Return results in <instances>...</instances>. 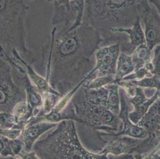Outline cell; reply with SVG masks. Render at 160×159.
Listing matches in <instances>:
<instances>
[{"label":"cell","instance_id":"ffe728a7","mask_svg":"<svg viewBox=\"0 0 160 159\" xmlns=\"http://www.w3.org/2000/svg\"><path fill=\"white\" fill-rule=\"evenodd\" d=\"M108 90L107 107L115 114L118 115L120 111V97L119 87L116 83L110 84L106 86Z\"/></svg>","mask_w":160,"mask_h":159},{"label":"cell","instance_id":"44dd1931","mask_svg":"<svg viewBox=\"0 0 160 159\" xmlns=\"http://www.w3.org/2000/svg\"><path fill=\"white\" fill-rule=\"evenodd\" d=\"M114 75H108L106 76L96 77L90 81H86L82 86L88 89H98L105 86L114 83Z\"/></svg>","mask_w":160,"mask_h":159},{"label":"cell","instance_id":"52a82bcc","mask_svg":"<svg viewBox=\"0 0 160 159\" xmlns=\"http://www.w3.org/2000/svg\"><path fill=\"white\" fill-rule=\"evenodd\" d=\"M53 3L54 13L52 25L70 27L69 31L79 27L82 23L85 0H47Z\"/></svg>","mask_w":160,"mask_h":159},{"label":"cell","instance_id":"9a60e30c","mask_svg":"<svg viewBox=\"0 0 160 159\" xmlns=\"http://www.w3.org/2000/svg\"><path fill=\"white\" fill-rule=\"evenodd\" d=\"M1 150L0 156L4 159H19L23 150V142L22 136L16 139H11L0 135Z\"/></svg>","mask_w":160,"mask_h":159},{"label":"cell","instance_id":"f546056e","mask_svg":"<svg viewBox=\"0 0 160 159\" xmlns=\"http://www.w3.org/2000/svg\"><path fill=\"white\" fill-rule=\"evenodd\" d=\"M1 142H0V152H1Z\"/></svg>","mask_w":160,"mask_h":159},{"label":"cell","instance_id":"f1b7e54d","mask_svg":"<svg viewBox=\"0 0 160 159\" xmlns=\"http://www.w3.org/2000/svg\"><path fill=\"white\" fill-rule=\"evenodd\" d=\"M149 3L153 4L160 15V0H148Z\"/></svg>","mask_w":160,"mask_h":159},{"label":"cell","instance_id":"8992f818","mask_svg":"<svg viewBox=\"0 0 160 159\" xmlns=\"http://www.w3.org/2000/svg\"><path fill=\"white\" fill-rule=\"evenodd\" d=\"M24 74L0 55V112L12 113L17 104L27 101L23 85Z\"/></svg>","mask_w":160,"mask_h":159},{"label":"cell","instance_id":"cb8c5ba5","mask_svg":"<svg viewBox=\"0 0 160 159\" xmlns=\"http://www.w3.org/2000/svg\"><path fill=\"white\" fill-rule=\"evenodd\" d=\"M151 62L153 69L150 73L157 75L160 79V44L154 47L153 59Z\"/></svg>","mask_w":160,"mask_h":159},{"label":"cell","instance_id":"d4e9b609","mask_svg":"<svg viewBox=\"0 0 160 159\" xmlns=\"http://www.w3.org/2000/svg\"><path fill=\"white\" fill-rule=\"evenodd\" d=\"M0 55L1 56L6 60L8 63H10L12 66L15 67L17 69H18L21 73H26L25 68L24 66L20 65V64L17 63L7 53V52L5 50L4 47L2 46V45L0 44Z\"/></svg>","mask_w":160,"mask_h":159},{"label":"cell","instance_id":"5bb4252c","mask_svg":"<svg viewBox=\"0 0 160 159\" xmlns=\"http://www.w3.org/2000/svg\"><path fill=\"white\" fill-rule=\"evenodd\" d=\"M111 33H126L129 36V46L132 49L142 44L146 43L144 31L141 26L140 18H138L134 22L133 25L130 28H113L110 29Z\"/></svg>","mask_w":160,"mask_h":159},{"label":"cell","instance_id":"603a6c76","mask_svg":"<svg viewBox=\"0 0 160 159\" xmlns=\"http://www.w3.org/2000/svg\"><path fill=\"white\" fill-rule=\"evenodd\" d=\"M0 127L6 129H18L22 131L24 129L16 122L13 114L9 112H0Z\"/></svg>","mask_w":160,"mask_h":159},{"label":"cell","instance_id":"7402d4cb","mask_svg":"<svg viewBox=\"0 0 160 159\" xmlns=\"http://www.w3.org/2000/svg\"><path fill=\"white\" fill-rule=\"evenodd\" d=\"M131 81L136 86L142 88H154L160 90V78L156 75H153L151 77H144L142 79L132 80Z\"/></svg>","mask_w":160,"mask_h":159},{"label":"cell","instance_id":"484cf974","mask_svg":"<svg viewBox=\"0 0 160 159\" xmlns=\"http://www.w3.org/2000/svg\"><path fill=\"white\" fill-rule=\"evenodd\" d=\"M22 131L18 129H6L0 127V135L9 139H14L19 138L22 135Z\"/></svg>","mask_w":160,"mask_h":159},{"label":"cell","instance_id":"30bf717a","mask_svg":"<svg viewBox=\"0 0 160 159\" xmlns=\"http://www.w3.org/2000/svg\"><path fill=\"white\" fill-rule=\"evenodd\" d=\"M120 111L118 117L122 122V130L117 133H108L112 135H126L138 139H145L149 135L147 131L137 124L133 123L128 116V106L122 91H120ZM106 133V132H105Z\"/></svg>","mask_w":160,"mask_h":159},{"label":"cell","instance_id":"2e32d148","mask_svg":"<svg viewBox=\"0 0 160 159\" xmlns=\"http://www.w3.org/2000/svg\"><path fill=\"white\" fill-rule=\"evenodd\" d=\"M23 85L27 95V102L32 108L35 115L43 104L44 99L41 95L42 94L33 85L27 73L24 74L23 76Z\"/></svg>","mask_w":160,"mask_h":159},{"label":"cell","instance_id":"7c38bea8","mask_svg":"<svg viewBox=\"0 0 160 159\" xmlns=\"http://www.w3.org/2000/svg\"><path fill=\"white\" fill-rule=\"evenodd\" d=\"M11 56L17 63H19L20 65L24 66L26 69V73L28 77L32 81L33 85L37 87L40 93L42 94L43 95L49 93L60 95V93L58 92L51 87L49 82L46 78H44L40 75L37 72H36L33 69L32 65L28 63L22 57L20 53H19V52L16 49H13L12 51Z\"/></svg>","mask_w":160,"mask_h":159},{"label":"cell","instance_id":"8fae6325","mask_svg":"<svg viewBox=\"0 0 160 159\" xmlns=\"http://www.w3.org/2000/svg\"><path fill=\"white\" fill-rule=\"evenodd\" d=\"M160 93V90H156L153 96L148 98L145 94L143 88L138 86L136 87L134 95L130 100L133 105L134 111L128 114L130 119L133 123L138 124L153 102L159 98Z\"/></svg>","mask_w":160,"mask_h":159},{"label":"cell","instance_id":"4fadbf2b","mask_svg":"<svg viewBox=\"0 0 160 159\" xmlns=\"http://www.w3.org/2000/svg\"><path fill=\"white\" fill-rule=\"evenodd\" d=\"M58 123H53L47 121H40L26 126L22 132V138L23 142V150L30 152L33 150L35 142L40 136L50 129L56 127Z\"/></svg>","mask_w":160,"mask_h":159},{"label":"cell","instance_id":"e0dca14e","mask_svg":"<svg viewBox=\"0 0 160 159\" xmlns=\"http://www.w3.org/2000/svg\"><path fill=\"white\" fill-rule=\"evenodd\" d=\"M134 71V66L132 56L123 52L120 53L117 64L114 83H117Z\"/></svg>","mask_w":160,"mask_h":159},{"label":"cell","instance_id":"ba28073f","mask_svg":"<svg viewBox=\"0 0 160 159\" xmlns=\"http://www.w3.org/2000/svg\"><path fill=\"white\" fill-rule=\"evenodd\" d=\"M121 52V43L99 47L95 52L96 65L89 73L94 77L115 75Z\"/></svg>","mask_w":160,"mask_h":159},{"label":"cell","instance_id":"4316f807","mask_svg":"<svg viewBox=\"0 0 160 159\" xmlns=\"http://www.w3.org/2000/svg\"><path fill=\"white\" fill-rule=\"evenodd\" d=\"M116 84L122 87L131 98L134 95L136 87L137 86L134 85L131 80H121Z\"/></svg>","mask_w":160,"mask_h":159},{"label":"cell","instance_id":"ac0fdd59","mask_svg":"<svg viewBox=\"0 0 160 159\" xmlns=\"http://www.w3.org/2000/svg\"><path fill=\"white\" fill-rule=\"evenodd\" d=\"M151 51L147 43L142 44L134 49L132 55L134 71L140 69L151 63Z\"/></svg>","mask_w":160,"mask_h":159},{"label":"cell","instance_id":"9c48e42d","mask_svg":"<svg viewBox=\"0 0 160 159\" xmlns=\"http://www.w3.org/2000/svg\"><path fill=\"white\" fill-rule=\"evenodd\" d=\"M145 25V36L148 47L152 50L160 44V15L155 7L148 3L140 15Z\"/></svg>","mask_w":160,"mask_h":159},{"label":"cell","instance_id":"7a4b0ae2","mask_svg":"<svg viewBox=\"0 0 160 159\" xmlns=\"http://www.w3.org/2000/svg\"><path fill=\"white\" fill-rule=\"evenodd\" d=\"M149 3L148 0H85L82 22L109 39L113 28H130Z\"/></svg>","mask_w":160,"mask_h":159},{"label":"cell","instance_id":"5b68a950","mask_svg":"<svg viewBox=\"0 0 160 159\" xmlns=\"http://www.w3.org/2000/svg\"><path fill=\"white\" fill-rule=\"evenodd\" d=\"M80 124L95 131H102L108 133L120 132L122 122L118 115L107 106L92 103L84 96L80 87L71 100Z\"/></svg>","mask_w":160,"mask_h":159},{"label":"cell","instance_id":"83f0119b","mask_svg":"<svg viewBox=\"0 0 160 159\" xmlns=\"http://www.w3.org/2000/svg\"><path fill=\"white\" fill-rule=\"evenodd\" d=\"M19 159H38V156H37L36 153L34 151H30V152H25L22 151L19 156Z\"/></svg>","mask_w":160,"mask_h":159},{"label":"cell","instance_id":"d6986e66","mask_svg":"<svg viewBox=\"0 0 160 159\" xmlns=\"http://www.w3.org/2000/svg\"><path fill=\"white\" fill-rule=\"evenodd\" d=\"M12 114L16 122L23 128L27 126L29 120L35 115L34 110L27 101L17 104L14 107Z\"/></svg>","mask_w":160,"mask_h":159},{"label":"cell","instance_id":"277c9868","mask_svg":"<svg viewBox=\"0 0 160 159\" xmlns=\"http://www.w3.org/2000/svg\"><path fill=\"white\" fill-rule=\"evenodd\" d=\"M28 10L24 0H0V44L10 56L16 49L32 65L37 59L27 46L25 20Z\"/></svg>","mask_w":160,"mask_h":159},{"label":"cell","instance_id":"3957f363","mask_svg":"<svg viewBox=\"0 0 160 159\" xmlns=\"http://www.w3.org/2000/svg\"><path fill=\"white\" fill-rule=\"evenodd\" d=\"M33 151L41 159H108L105 154L90 152L83 146L72 120L59 122L45 138L35 142Z\"/></svg>","mask_w":160,"mask_h":159},{"label":"cell","instance_id":"6da1fadb","mask_svg":"<svg viewBox=\"0 0 160 159\" xmlns=\"http://www.w3.org/2000/svg\"><path fill=\"white\" fill-rule=\"evenodd\" d=\"M69 28L64 25L59 29L55 26L41 48L45 78L62 97L93 69L92 56L103 41L100 33L86 23L71 31Z\"/></svg>","mask_w":160,"mask_h":159}]
</instances>
